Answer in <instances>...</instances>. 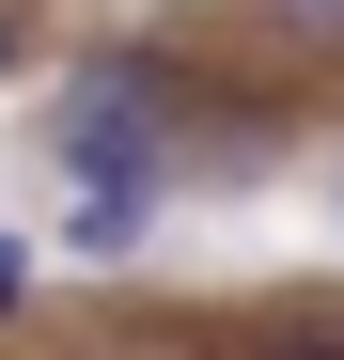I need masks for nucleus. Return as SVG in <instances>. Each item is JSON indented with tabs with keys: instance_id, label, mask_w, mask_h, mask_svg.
<instances>
[{
	"instance_id": "obj_1",
	"label": "nucleus",
	"mask_w": 344,
	"mask_h": 360,
	"mask_svg": "<svg viewBox=\"0 0 344 360\" xmlns=\"http://www.w3.org/2000/svg\"><path fill=\"white\" fill-rule=\"evenodd\" d=\"M172 141H188V79L157 47H79L47 79V172L63 188H172Z\"/></svg>"
},
{
	"instance_id": "obj_2",
	"label": "nucleus",
	"mask_w": 344,
	"mask_h": 360,
	"mask_svg": "<svg viewBox=\"0 0 344 360\" xmlns=\"http://www.w3.org/2000/svg\"><path fill=\"white\" fill-rule=\"evenodd\" d=\"M141 219H157V188H79V204H63V251H94V266H110Z\"/></svg>"
},
{
	"instance_id": "obj_3",
	"label": "nucleus",
	"mask_w": 344,
	"mask_h": 360,
	"mask_svg": "<svg viewBox=\"0 0 344 360\" xmlns=\"http://www.w3.org/2000/svg\"><path fill=\"white\" fill-rule=\"evenodd\" d=\"M16 297H32V235H0V314H16Z\"/></svg>"
},
{
	"instance_id": "obj_4",
	"label": "nucleus",
	"mask_w": 344,
	"mask_h": 360,
	"mask_svg": "<svg viewBox=\"0 0 344 360\" xmlns=\"http://www.w3.org/2000/svg\"><path fill=\"white\" fill-rule=\"evenodd\" d=\"M0 79H16V0H0Z\"/></svg>"
}]
</instances>
